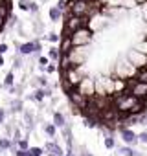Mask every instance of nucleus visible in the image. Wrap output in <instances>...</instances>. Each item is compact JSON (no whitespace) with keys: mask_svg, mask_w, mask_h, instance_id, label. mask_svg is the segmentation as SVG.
<instances>
[{"mask_svg":"<svg viewBox=\"0 0 147 156\" xmlns=\"http://www.w3.org/2000/svg\"><path fill=\"white\" fill-rule=\"evenodd\" d=\"M44 132L50 136V138H55V132H57V127L53 123H44Z\"/></svg>","mask_w":147,"mask_h":156,"instance_id":"obj_19","label":"nucleus"},{"mask_svg":"<svg viewBox=\"0 0 147 156\" xmlns=\"http://www.w3.org/2000/svg\"><path fill=\"white\" fill-rule=\"evenodd\" d=\"M2 66H4V57L0 55V68H2Z\"/></svg>","mask_w":147,"mask_h":156,"instance_id":"obj_42","label":"nucleus"},{"mask_svg":"<svg viewBox=\"0 0 147 156\" xmlns=\"http://www.w3.org/2000/svg\"><path fill=\"white\" fill-rule=\"evenodd\" d=\"M44 94H46V98H50L52 96V88H44Z\"/></svg>","mask_w":147,"mask_h":156,"instance_id":"obj_39","label":"nucleus"},{"mask_svg":"<svg viewBox=\"0 0 147 156\" xmlns=\"http://www.w3.org/2000/svg\"><path fill=\"white\" fill-rule=\"evenodd\" d=\"M22 118L26 121V129L33 130V127H35V116H33V112L31 110H22Z\"/></svg>","mask_w":147,"mask_h":156,"instance_id":"obj_8","label":"nucleus"},{"mask_svg":"<svg viewBox=\"0 0 147 156\" xmlns=\"http://www.w3.org/2000/svg\"><path fill=\"white\" fill-rule=\"evenodd\" d=\"M53 125L55 127H61V129L66 125V119H64V116L61 112H53Z\"/></svg>","mask_w":147,"mask_h":156,"instance_id":"obj_15","label":"nucleus"},{"mask_svg":"<svg viewBox=\"0 0 147 156\" xmlns=\"http://www.w3.org/2000/svg\"><path fill=\"white\" fill-rule=\"evenodd\" d=\"M77 90H79L81 94H85V96L92 98V96L96 94V85L92 83V79H88V77H83L81 83L77 85Z\"/></svg>","mask_w":147,"mask_h":156,"instance_id":"obj_5","label":"nucleus"},{"mask_svg":"<svg viewBox=\"0 0 147 156\" xmlns=\"http://www.w3.org/2000/svg\"><path fill=\"white\" fill-rule=\"evenodd\" d=\"M136 50L140 51V53H143V55H147V39H142V42L136 46Z\"/></svg>","mask_w":147,"mask_h":156,"instance_id":"obj_24","label":"nucleus"},{"mask_svg":"<svg viewBox=\"0 0 147 156\" xmlns=\"http://www.w3.org/2000/svg\"><path fill=\"white\" fill-rule=\"evenodd\" d=\"M15 156H28V151H20V149H19V151L15 152Z\"/></svg>","mask_w":147,"mask_h":156,"instance_id":"obj_36","label":"nucleus"},{"mask_svg":"<svg viewBox=\"0 0 147 156\" xmlns=\"http://www.w3.org/2000/svg\"><path fill=\"white\" fill-rule=\"evenodd\" d=\"M66 156H76V152H74V149H72V151H68V152H66Z\"/></svg>","mask_w":147,"mask_h":156,"instance_id":"obj_40","label":"nucleus"},{"mask_svg":"<svg viewBox=\"0 0 147 156\" xmlns=\"http://www.w3.org/2000/svg\"><path fill=\"white\" fill-rule=\"evenodd\" d=\"M81 156H92V154H90V152H88L85 147H81Z\"/></svg>","mask_w":147,"mask_h":156,"instance_id":"obj_37","label":"nucleus"},{"mask_svg":"<svg viewBox=\"0 0 147 156\" xmlns=\"http://www.w3.org/2000/svg\"><path fill=\"white\" fill-rule=\"evenodd\" d=\"M4 119H6V108H0V125L4 123Z\"/></svg>","mask_w":147,"mask_h":156,"instance_id":"obj_34","label":"nucleus"},{"mask_svg":"<svg viewBox=\"0 0 147 156\" xmlns=\"http://www.w3.org/2000/svg\"><path fill=\"white\" fill-rule=\"evenodd\" d=\"M17 22H19V19H17L15 15H9V22H8V28H9V30H13V28L17 26Z\"/></svg>","mask_w":147,"mask_h":156,"instance_id":"obj_29","label":"nucleus"},{"mask_svg":"<svg viewBox=\"0 0 147 156\" xmlns=\"http://www.w3.org/2000/svg\"><path fill=\"white\" fill-rule=\"evenodd\" d=\"M41 154H42L41 147H30V151H28V156H41Z\"/></svg>","mask_w":147,"mask_h":156,"instance_id":"obj_28","label":"nucleus"},{"mask_svg":"<svg viewBox=\"0 0 147 156\" xmlns=\"http://www.w3.org/2000/svg\"><path fill=\"white\" fill-rule=\"evenodd\" d=\"M57 70H59V66H57L55 62H52V61H50L48 66H44V72H46V73H55Z\"/></svg>","mask_w":147,"mask_h":156,"instance_id":"obj_26","label":"nucleus"},{"mask_svg":"<svg viewBox=\"0 0 147 156\" xmlns=\"http://www.w3.org/2000/svg\"><path fill=\"white\" fill-rule=\"evenodd\" d=\"M48 59H50L52 62H57V61L61 59V51H59L57 46H52V48L48 50Z\"/></svg>","mask_w":147,"mask_h":156,"instance_id":"obj_12","label":"nucleus"},{"mask_svg":"<svg viewBox=\"0 0 147 156\" xmlns=\"http://www.w3.org/2000/svg\"><path fill=\"white\" fill-rule=\"evenodd\" d=\"M142 9H143V17L147 19V2H143V4H142Z\"/></svg>","mask_w":147,"mask_h":156,"instance_id":"obj_38","label":"nucleus"},{"mask_svg":"<svg viewBox=\"0 0 147 156\" xmlns=\"http://www.w3.org/2000/svg\"><path fill=\"white\" fill-rule=\"evenodd\" d=\"M17 145H19V149H20V151H30V141H28V138L19 140V141H17Z\"/></svg>","mask_w":147,"mask_h":156,"instance_id":"obj_22","label":"nucleus"},{"mask_svg":"<svg viewBox=\"0 0 147 156\" xmlns=\"http://www.w3.org/2000/svg\"><path fill=\"white\" fill-rule=\"evenodd\" d=\"M127 92H131L134 98L138 99H147V83H138L134 79V83L127 88Z\"/></svg>","mask_w":147,"mask_h":156,"instance_id":"obj_4","label":"nucleus"},{"mask_svg":"<svg viewBox=\"0 0 147 156\" xmlns=\"http://www.w3.org/2000/svg\"><path fill=\"white\" fill-rule=\"evenodd\" d=\"M44 151H46L48 154H55V156H63V154H64L63 149L59 147V143H55V141H46Z\"/></svg>","mask_w":147,"mask_h":156,"instance_id":"obj_6","label":"nucleus"},{"mask_svg":"<svg viewBox=\"0 0 147 156\" xmlns=\"http://www.w3.org/2000/svg\"><path fill=\"white\" fill-rule=\"evenodd\" d=\"M33 53H35L33 41H30V42H22V44H20V48H19V55L28 57V55H33Z\"/></svg>","mask_w":147,"mask_h":156,"instance_id":"obj_7","label":"nucleus"},{"mask_svg":"<svg viewBox=\"0 0 147 156\" xmlns=\"http://www.w3.org/2000/svg\"><path fill=\"white\" fill-rule=\"evenodd\" d=\"M134 79H136L138 83H147V66L136 70V77H134Z\"/></svg>","mask_w":147,"mask_h":156,"instance_id":"obj_14","label":"nucleus"},{"mask_svg":"<svg viewBox=\"0 0 147 156\" xmlns=\"http://www.w3.org/2000/svg\"><path fill=\"white\" fill-rule=\"evenodd\" d=\"M48 17H50V20H52V22H57V20H61V17H63V11H61L57 6H53V8L48 11Z\"/></svg>","mask_w":147,"mask_h":156,"instance_id":"obj_10","label":"nucleus"},{"mask_svg":"<svg viewBox=\"0 0 147 156\" xmlns=\"http://www.w3.org/2000/svg\"><path fill=\"white\" fill-rule=\"evenodd\" d=\"M132 2H136V4H140V6H142L143 2H147V0H132Z\"/></svg>","mask_w":147,"mask_h":156,"instance_id":"obj_41","label":"nucleus"},{"mask_svg":"<svg viewBox=\"0 0 147 156\" xmlns=\"http://www.w3.org/2000/svg\"><path fill=\"white\" fill-rule=\"evenodd\" d=\"M6 2L9 4V0H0V6H2V4H6Z\"/></svg>","mask_w":147,"mask_h":156,"instance_id":"obj_43","label":"nucleus"},{"mask_svg":"<svg viewBox=\"0 0 147 156\" xmlns=\"http://www.w3.org/2000/svg\"><path fill=\"white\" fill-rule=\"evenodd\" d=\"M48 156H55V154H48Z\"/></svg>","mask_w":147,"mask_h":156,"instance_id":"obj_46","label":"nucleus"},{"mask_svg":"<svg viewBox=\"0 0 147 156\" xmlns=\"http://www.w3.org/2000/svg\"><path fill=\"white\" fill-rule=\"evenodd\" d=\"M13 83H15V73H13V72H8L6 77H4V87H6V88H11Z\"/></svg>","mask_w":147,"mask_h":156,"instance_id":"obj_17","label":"nucleus"},{"mask_svg":"<svg viewBox=\"0 0 147 156\" xmlns=\"http://www.w3.org/2000/svg\"><path fill=\"white\" fill-rule=\"evenodd\" d=\"M37 62H39V68H42V70H44V66H48V64H50V59H48V57H41V55H39V57H37Z\"/></svg>","mask_w":147,"mask_h":156,"instance_id":"obj_27","label":"nucleus"},{"mask_svg":"<svg viewBox=\"0 0 147 156\" xmlns=\"http://www.w3.org/2000/svg\"><path fill=\"white\" fill-rule=\"evenodd\" d=\"M81 2H94V0H81Z\"/></svg>","mask_w":147,"mask_h":156,"instance_id":"obj_44","label":"nucleus"},{"mask_svg":"<svg viewBox=\"0 0 147 156\" xmlns=\"http://www.w3.org/2000/svg\"><path fill=\"white\" fill-rule=\"evenodd\" d=\"M92 39H94V31L88 26H83V28L76 30L70 35V41H72L74 48H85V46H88L92 42Z\"/></svg>","mask_w":147,"mask_h":156,"instance_id":"obj_1","label":"nucleus"},{"mask_svg":"<svg viewBox=\"0 0 147 156\" xmlns=\"http://www.w3.org/2000/svg\"><path fill=\"white\" fill-rule=\"evenodd\" d=\"M105 147H107V149H114V147H116L114 136H105Z\"/></svg>","mask_w":147,"mask_h":156,"instance_id":"obj_23","label":"nucleus"},{"mask_svg":"<svg viewBox=\"0 0 147 156\" xmlns=\"http://www.w3.org/2000/svg\"><path fill=\"white\" fill-rule=\"evenodd\" d=\"M46 39H48V41H50V42H52V44H55V42H57V41H61V37H59V35H57V33H50V35H48V37H46Z\"/></svg>","mask_w":147,"mask_h":156,"instance_id":"obj_31","label":"nucleus"},{"mask_svg":"<svg viewBox=\"0 0 147 156\" xmlns=\"http://www.w3.org/2000/svg\"><path fill=\"white\" fill-rule=\"evenodd\" d=\"M145 127H147V125H145Z\"/></svg>","mask_w":147,"mask_h":156,"instance_id":"obj_47","label":"nucleus"},{"mask_svg":"<svg viewBox=\"0 0 147 156\" xmlns=\"http://www.w3.org/2000/svg\"><path fill=\"white\" fill-rule=\"evenodd\" d=\"M2 30H4V28H2V26H0V31H2Z\"/></svg>","mask_w":147,"mask_h":156,"instance_id":"obj_45","label":"nucleus"},{"mask_svg":"<svg viewBox=\"0 0 147 156\" xmlns=\"http://www.w3.org/2000/svg\"><path fill=\"white\" fill-rule=\"evenodd\" d=\"M30 11L39 15V4H37V2H33V0H31V4H30Z\"/></svg>","mask_w":147,"mask_h":156,"instance_id":"obj_33","label":"nucleus"},{"mask_svg":"<svg viewBox=\"0 0 147 156\" xmlns=\"http://www.w3.org/2000/svg\"><path fill=\"white\" fill-rule=\"evenodd\" d=\"M30 4H31V0H19V9L30 11Z\"/></svg>","mask_w":147,"mask_h":156,"instance_id":"obj_25","label":"nucleus"},{"mask_svg":"<svg viewBox=\"0 0 147 156\" xmlns=\"http://www.w3.org/2000/svg\"><path fill=\"white\" fill-rule=\"evenodd\" d=\"M33 33H35L37 37H41V35L44 33V24H42L41 20H35V22H33Z\"/></svg>","mask_w":147,"mask_h":156,"instance_id":"obj_18","label":"nucleus"},{"mask_svg":"<svg viewBox=\"0 0 147 156\" xmlns=\"http://www.w3.org/2000/svg\"><path fill=\"white\" fill-rule=\"evenodd\" d=\"M8 51V44H0V55H4Z\"/></svg>","mask_w":147,"mask_h":156,"instance_id":"obj_35","label":"nucleus"},{"mask_svg":"<svg viewBox=\"0 0 147 156\" xmlns=\"http://www.w3.org/2000/svg\"><path fill=\"white\" fill-rule=\"evenodd\" d=\"M138 141L140 143H147V130H143V132L138 134Z\"/></svg>","mask_w":147,"mask_h":156,"instance_id":"obj_32","label":"nucleus"},{"mask_svg":"<svg viewBox=\"0 0 147 156\" xmlns=\"http://www.w3.org/2000/svg\"><path fill=\"white\" fill-rule=\"evenodd\" d=\"M9 112H22V99H13L9 103Z\"/></svg>","mask_w":147,"mask_h":156,"instance_id":"obj_16","label":"nucleus"},{"mask_svg":"<svg viewBox=\"0 0 147 156\" xmlns=\"http://www.w3.org/2000/svg\"><path fill=\"white\" fill-rule=\"evenodd\" d=\"M118 154H125V156H142V152L134 151V149H132V147H129V145L120 147V149H118Z\"/></svg>","mask_w":147,"mask_h":156,"instance_id":"obj_11","label":"nucleus"},{"mask_svg":"<svg viewBox=\"0 0 147 156\" xmlns=\"http://www.w3.org/2000/svg\"><path fill=\"white\" fill-rule=\"evenodd\" d=\"M9 4H2V6H0V26H6V20L9 19Z\"/></svg>","mask_w":147,"mask_h":156,"instance_id":"obj_9","label":"nucleus"},{"mask_svg":"<svg viewBox=\"0 0 147 156\" xmlns=\"http://www.w3.org/2000/svg\"><path fill=\"white\" fill-rule=\"evenodd\" d=\"M57 8L64 13V11L68 9V0H59V2H57Z\"/></svg>","mask_w":147,"mask_h":156,"instance_id":"obj_30","label":"nucleus"},{"mask_svg":"<svg viewBox=\"0 0 147 156\" xmlns=\"http://www.w3.org/2000/svg\"><path fill=\"white\" fill-rule=\"evenodd\" d=\"M11 138H8V136H4V138H0V149L2 151H9L11 149Z\"/></svg>","mask_w":147,"mask_h":156,"instance_id":"obj_20","label":"nucleus"},{"mask_svg":"<svg viewBox=\"0 0 147 156\" xmlns=\"http://www.w3.org/2000/svg\"><path fill=\"white\" fill-rule=\"evenodd\" d=\"M13 66H15V70H22V66H24V57L22 55H15V61H13Z\"/></svg>","mask_w":147,"mask_h":156,"instance_id":"obj_21","label":"nucleus"},{"mask_svg":"<svg viewBox=\"0 0 147 156\" xmlns=\"http://www.w3.org/2000/svg\"><path fill=\"white\" fill-rule=\"evenodd\" d=\"M118 129H120V134H121V140L125 141V145L134 147L136 143H140V141H138V134H136V132H132L131 129H127L123 123H121V125H118Z\"/></svg>","mask_w":147,"mask_h":156,"instance_id":"obj_3","label":"nucleus"},{"mask_svg":"<svg viewBox=\"0 0 147 156\" xmlns=\"http://www.w3.org/2000/svg\"><path fill=\"white\" fill-rule=\"evenodd\" d=\"M46 98V94H44V88H37L31 96H30V99L31 101H35V103H42V99Z\"/></svg>","mask_w":147,"mask_h":156,"instance_id":"obj_13","label":"nucleus"},{"mask_svg":"<svg viewBox=\"0 0 147 156\" xmlns=\"http://www.w3.org/2000/svg\"><path fill=\"white\" fill-rule=\"evenodd\" d=\"M68 101H70V105H72V108H74V114H79V112H85V108L88 107L90 98L85 96V94H81V92L76 88V90L68 96Z\"/></svg>","mask_w":147,"mask_h":156,"instance_id":"obj_2","label":"nucleus"}]
</instances>
